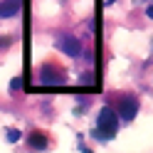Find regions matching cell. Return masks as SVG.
Masks as SVG:
<instances>
[{"label":"cell","mask_w":153,"mask_h":153,"mask_svg":"<svg viewBox=\"0 0 153 153\" xmlns=\"http://www.w3.org/2000/svg\"><path fill=\"white\" fill-rule=\"evenodd\" d=\"M59 50H64L69 57H79V52H82L79 50V42H76L72 35H62L59 37Z\"/></svg>","instance_id":"obj_3"},{"label":"cell","mask_w":153,"mask_h":153,"mask_svg":"<svg viewBox=\"0 0 153 153\" xmlns=\"http://www.w3.org/2000/svg\"><path fill=\"white\" fill-rule=\"evenodd\" d=\"M17 138H20V131H10V133H7V141H17Z\"/></svg>","instance_id":"obj_7"},{"label":"cell","mask_w":153,"mask_h":153,"mask_svg":"<svg viewBox=\"0 0 153 153\" xmlns=\"http://www.w3.org/2000/svg\"><path fill=\"white\" fill-rule=\"evenodd\" d=\"M136 111H138V101L133 97H121L119 99V114H121L123 121H131L136 116Z\"/></svg>","instance_id":"obj_2"},{"label":"cell","mask_w":153,"mask_h":153,"mask_svg":"<svg viewBox=\"0 0 153 153\" xmlns=\"http://www.w3.org/2000/svg\"><path fill=\"white\" fill-rule=\"evenodd\" d=\"M146 15H148V17H151V20H153V5H151V7H148V10H146Z\"/></svg>","instance_id":"obj_8"},{"label":"cell","mask_w":153,"mask_h":153,"mask_svg":"<svg viewBox=\"0 0 153 153\" xmlns=\"http://www.w3.org/2000/svg\"><path fill=\"white\" fill-rule=\"evenodd\" d=\"M99 126L101 128H97L94 131V138H111L114 133H116V126H119V119H116V114H114L111 109H101V114H99Z\"/></svg>","instance_id":"obj_1"},{"label":"cell","mask_w":153,"mask_h":153,"mask_svg":"<svg viewBox=\"0 0 153 153\" xmlns=\"http://www.w3.org/2000/svg\"><path fill=\"white\" fill-rule=\"evenodd\" d=\"M30 146H32L35 151H45V148H47V138L42 136L40 131H35L32 136H30Z\"/></svg>","instance_id":"obj_6"},{"label":"cell","mask_w":153,"mask_h":153,"mask_svg":"<svg viewBox=\"0 0 153 153\" xmlns=\"http://www.w3.org/2000/svg\"><path fill=\"white\" fill-rule=\"evenodd\" d=\"M40 79H42L45 84H57V82H62V79H64V74H62V72H54L52 67H42Z\"/></svg>","instance_id":"obj_5"},{"label":"cell","mask_w":153,"mask_h":153,"mask_svg":"<svg viewBox=\"0 0 153 153\" xmlns=\"http://www.w3.org/2000/svg\"><path fill=\"white\" fill-rule=\"evenodd\" d=\"M22 7V0H3L0 3V17H13Z\"/></svg>","instance_id":"obj_4"}]
</instances>
